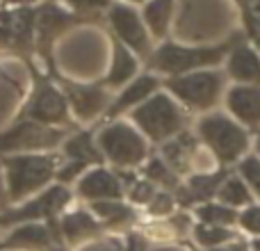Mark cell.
<instances>
[{
	"label": "cell",
	"mask_w": 260,
	"mask_h": 251,
	"mask_svg": "<svg viewBox=\"0 0 260 251\" xmlns=\"http://www.w3.org/2000/svg\"><path fill=\"white\" fill-rule=\"evenodd\" d=\"M229 110L244 125H260V85H238L226 96Z\"/></svg>",
	"instance_id": "9a60e30c"
},
{
	"label": "cell",
	"mask_w": 260,
	"mask_h": 251,
	"mask_svg": "<svg viewBox=\"0 0 260 251\" xmlns=\"http://www.w3.org/2000/svg\"><path fill=\"white\" fill-rule=\"evenodd\" d=\"M71 194L64 185H53L48 187L41 197L27 201L21 208H7L0 215V226H18L23 222H39V219H50L53 215H57L64 206L69 203Z\"/></svg>",
	"instance_id": "ba28073f"
},
{
	"label": "cell",
	"mask_w": 260,
	"mask_h": 251,
	"mask_svg": "<svg viewBox=\"0 0 260 251\" xmlns=\"http://www.w3.org/2000/svg\"><path fill=\"white\" fill-rule=\"evenodd\" d=\"M256 151H258V155H260V133H258V139H256Z\"/></svg>",
	"instance_id": "ab89813d"
},
{
	"label": "cell",
	"mask_w": 260,
	"mask_h": 251,
	"mask_svg": "<svg viewBox=\"0 0 260 251\" xmlns=\"http://www.w3.org/2000/svg\"><path fill=\"white\" fill-rule=\"evenodd\" d=\"M155 89H157L155 76H148L146 73V76L135 78L126 89L114 99V103L108 108V114L110 117H117V114H121L123 110H130V108H135V105H142L144 101L151 99V96L155 94Z\"/></svg>",
	"instance_id": "d6986e66"
},
{
	"label": "cell",
	"mask_w": 260,
	"mask_h": 251,
	"mask_svg": "<svg viewBox=\"0 0 260 251\" xmlns=\"http://www.w3.org/2000/svg\"><path fill=\"white\" fill-rule=\"evenodd\" d=\"M229 73L240 85H260V55L244 41L235 44L229 55Z\"/></svg>",
	"instance_id": "e0dca14e"
},
{
	"label": "cell",
	"mask_w": 260,
	"mask_h": 251,
	"mask_svg": "<svg viewBox=\"0 0 260 251\" xmlns=\"http://www.w3.org/2000/svg\"><path fill=\"white\" fill-rule=\"evenodd\" d=\"M229 178V171H215V174H197L187 180V187H176L178 192V201L183 206H192V203H206L212 197H217L221 183Z\"/></svg>",
	"instance_id": "2e32d148"
},
{
	"label": "cell",
	"mask_w": 260,
	"mask_h": 251,
	"mask_svg": "<svg viewBox=\"0 0 260 251\" xmlns=\"http://www.w3.org/2000/svg\"><path fill=\"white\" fill-rule=\"evenodd\" d=\"M128 251H146V242H144L142 235L133 233L128 238Z\"/></svg>",
	"instance_id": "d590c367"
},
{
	"label": "cell",
	"mask_w": 260,
	"mask_h": 251,
	"mask_svg": "<svg viewBox=\"0 0 260 251\" xmlns=\"http://www.w3.org/2000/svg\"><path fill=\"white\" fill-rule=\"evenodd\" d=\"M194 238H197V242L201 244V247H219V244L229 242V240L235 238V233L231 229H226V226H210V224H199L197 229H194Z\"/></svg>",
	"instance_id": "f1b7e54d"
},
{
	"label": "cell",
	"mask_w": 260,
	"mask_h": 251,
	"mask_svg": "<svg viewBox=\"0 0 260 251\" xmlns=\"http://www.w3.org/2000/svg\"><path fill=\"white\" fill-rule=\"evenodd\" d=\"M133 121L148 135L153 142H169L183 130L185 117L180 108L167 94H153L133 110Z\"/></svg>",
	"instance_id": "277c9868"
},
{
	"label": "cell",
	"mask_w": 260,
	"mask_h": 251,
	"mask_svg": "<svg viewBox=\"0 0 260 251\" xmlns=\"http://www.w3.org/2000/svg\"><path fill=\"white\" fill-rule=\"evenodd\" d=\"M199 137L210 146L215 158L224 165L240 160L247 153L249 135L238 121L226 114H208L199 121Z\"/></svg>",
	"instance_id": "3957f363"
},
{
	"label": "cell",
	"mask_w": 260,
	"mask_h": 251,
	"mask_svg": "<svg viewBox=\"0 0 260 251\" xmlns=\"http://www.w3.org/2000/svg\"><path fill=\"white\" fill-rule=\"evenodd\" d=\"M253 249H256V251H260V240H258V242H256V247H253Z\"/></svg>",
	"instance_id": "b9f144b4"
},
{
	"label": "cell",
	"mask_w": 260,
	"mask_h": 251,
	"mask_svg": "<svg viewBox=\"0 0 260 251\" xmlns=\"http://www.w3.org/2000/svg\"><path fill=\"white\" fill-rule=\"evenodd\" d=\"M244 18H247L249 32L260 39V0H251L249 5H244Z\"/></svg>",
	"instance_id": "d6a6232c"
},
{
	"label": "cell",
	"mask_w": 260,
	"mask_h": 251,
	"mask_svg": "<svg viewBox=\"0 0 260 251\" xmlns=\"http://www.w3.org/2000/svg\"><path fill=\"white\" fill-rule=\"evenodd\" d=\"M144 174H146V180H151L153 185L157 183V185H162V187H167V190H176V187H178L176 171L171 169V167L167 165L165 160H160V158H153V160H148Z\"/></svg>",
	"instance_id": "83f0119b"
},
{
	"label": "cell",
	"mask_w": 260,
	"mask_h": 251,
	"mask_svg": "<svg viewBox=\"0 0 260 251\" xmlns=\"http://www.w3.org/2000/svg\"><path fill=\"white\" fill-rule=\"evenodd\" d=\"M99 146L112 165L135 167L146 160V142L135 128L126 123H110L101 130Z\"/></svg>",
	"instance_id": "8992f818"
},
{
	"label": "cell",
	"mask_w": 260,
	"mask_h": 251,
	"mask_svg": "<svg viewBox=\"0 0 260 251\" xmlns=\"http://www.w3.org/2000/svg\"><path fill=\"white\" fill-rule=\"evenodd\" d=\"M238 41V39H235ZM235 41H224L219 46H206V48H187V46L178 44H162L155 53L151 55V69L160 73H169V76H185V73L194 71L201 67H212V64L221 62L224 55L235 46Z\"/></svg>",
	"instance_id": "6da1fadb"
},
{
	"label": "cell",
	"mask_w": 260,
	"mask_h": 251,
	"mask_svg": "<svg viewBox=\"0 0 260 251\" xmlns=\"http://www.w3.org/2000/svg\"><path fill=\"white\" fill-rule=\"evenodd\" d=\"M238 222L242 224L244 231L253 235H260V206H249L242 215L238 217Z\"/></svg>",
	"instance_id": "1f68e13d"
},
{
	"label": "cell",
	"mask_w": 260,
	"mask_h": 251,
	"mask_svg": "<svg viewBox=\"0 0 260 251\" xmlns=\"http://www.w3.org/2000/svg\"><path fill=\"white\" fill-rule=\"evenodd\" d=\"M108 18H110V25L112 30L117 32V37L121 39V44L126 48L135 50L137 55L146 57L151 53V44H148V35H146V27H144L142 18L139 14L135 12L133 7L123 3H112L108 9Z\"/></svg>",
	"instance_id": "30bf717a"
},
{
	"label": "cell",
	"mask_w": 260,
	"mask_h": 251,
	"mask_svg": "<svg viewBox=\"0 0 260 251\" xmlns=\"http://www.w3.org/2000/svg\"><path fill=\"white\" fill-rule=\"evenodd\" d=\"M7 187H3V176H0V210H7V201H9V197H7V192H5Z\"/></svg>",
	"instance_id": "74e56055"
},
{
	"label": "cell",
	"mask_w": 260,
	"mask_h": 251,
	"mask_svg": "<svg viewBox=\"0 0 260 251\" xmlns=\"http://www.w3.org/2000/svg\"><path fill=\"white\" fill-rule=\"evenodd\" d=\"M197 215L201 219V224H210V226H229L233 222H238V212L235 208L226 206V203H212V201H206L197 208Z\"/></svg>",
	"instance_id": "484cf974"
},
{
	"label": "cell",
	"mask_w": 260,
	"mask_h": 251,
	"mask_svg": "<svg viewBox=\"0 0 260 251\" xmlns=\"http://www.w3.org/2000/svg\"><path fill=\"white\" fill-rule=\"evenodd\" d=\"M35 44V9L18 7L0 12V46L12 50H30Z\"/></svg>",
	"instance_id": "8fae6325"
},
{
	"label": "cell",
	"mask_w": 260,
	"mask_h": 251,
	"mask_svg": "<svg viewBox=\"0 0 260 251\" xmlns=\"http://www.w3.org/2000/svg\"><path fill=\"white\" fill-rule=\"evenodd\" d=\"M171 94L194 110H208L219 101L224 91V76L217 71H194L167 80Z\"/></svg>",
	"instance_id": "5b68a950"
},
{
	"label": "cell",
	"mask_w": 260,
	"mask_h": 251,
	"mask_svg": "<svg viewBox=\"0 0 260 251\" xmlns=\"http://www.w3.org/2000/svg\"><path fill=\"white\" fill-rule=\"evenodd\" d=\"M217 197H219L221 203H226V206H231V208L249 206V203H251V190H249V185L244 183L242 178L229 176V178L221 183Z\"/></svg>",
	"instance_id": "d4e9b609"
},
{
	"label": "cell",
	"mask_w": 260,
	"mask_h": 251,
	"mask_svg": "<svg viewBox=\"0 0 260 251\" xmlns=\"http://www.w3.org/2000/svg\"><path fill=\"white\" fill-rule=\"evenodd\" d=\"M212 251H249L244 242H235V244H229V247H219V249H212Z\"/></svg>",
	"instance_id": "8d00e7d4"
},
{
	"label": "cell",
	"mask_w": 260,
	"mask_h": 251,
	"mask_svg": "<svg viewBox=\"0 0 260 251\" xmlns=\"http://www.w3.org/2000/svg\"><path fill=\"white\" fill-rule=\"evenodd\" d=\"M174 208V197L169 192H155V197L148 203V212L151 215H167Z\"/></svg>",
	"instance_id": "836d02e7"
},
{
	"label": "cell",
	"mask_w": 260,
	"mask_h": 251,
	"mask_svg": "<svg viewBox=\"0 0 260 251\" xmlns=\"http://www.w3.org/2000/svg\"><path fill=\"white\" fill-rule=\"evenodd\" d=\"M171 7H174V0H148L144 5V21H146V25L151 27V32L157 39H162L167 35Z\"/></svg>",
	"instance_id": "603a6c76"
},
{
	"label": "cell",
	"mask_w": 260,
	"mask_h": 251,
	"mask_svg": "<svg viewBox=\"0 0 260 251\" xmlns=\"http://www.w3.org/2000/svg\"><path fill=\"white\" fill-rule=\"evenodd\" d=\"M64 155L69 158L71 162H78L82 167H89V165H101L103 162V155L96 151L94 146V139H91L89 133H78L73 135L71 139H67L64 144Z\"/></svg>",
	"instance_id": "ffe728a7"
},
{
	"label": "cell",
	"mask_w": 260,
	"mask_h": 251,
	"mask_svg": "<svg viewBox=\"0 0 260 251\" xmlns=\"http://www.w3.org/2000/svg\"><path fill=\"white\" fill-rule=\"evenodd\" d=\"M99 229H101L99 222L85 210H76L59 222V231L64 233V238L69 242H78V240H85L89 235H96Z\"/></svg>",
	"instance_id": "44dd1931"
},
{
	"label": "cell",
	"mask_w": 260,
	"mask_h": 251,
	"mask_svg": "<svg viewBox=\"0 0 260 251\" xmlns=\"http://www.w3.org/2000/svg\"><path fill=\"white\" fill-rule=\"evenodd\" d=\"M78 194L85 199L94 201H119L123 194V183L117 174L96 167V169L87 171L82 180L78 183Z\"/></svg>",
	"instance_id": "7c38bea8"
},
{
	"label": "cell",
	"mask_w": 260,
	"mask_h": 251,
	"mask_svg": "<svg viewBox=\"0 0 260 251\" xmlns=\"http://www.w3.org/2000/svg\"><path fill=\"white\" fill-rule=\"evenodd\" d=\"M197 146V139L192 137L189 133H180L178 139H171L162 146L165 151V162L171 167V169H183L185 162H187V155L194 151Z\"/></svg>",
	"instance_id": "cb8c5ba5"
},
{
	"label": "cell",
	"mask_w": 260,
	"mask_h": 251,
	"mask_svg": "<svg viewBox=\"0 0 260 251\" xmlns=\"http://www.w3.org/2000/svg\"><path fill=\"white\" fill-rule=\"evenodd\" d=\"M137 73V62L130 55V48H126L123 44H114V55H112V67L110 73L105 78V85L108 87H119L123 82H128L130 78H135Z\"/></svg>",
	"instance_id": "7402d4cb"
},
{
	"label": "cell",
	"mask_w": 260,
	"mask_h": 251,
	"mask_svg": "<svg viewBox=\"0 0 260 251\" xmlns=\"http://www.w3.org/2000/svg\"><path fill=\"white\" fill-rule=\"evenodd\" d=\"M62 130L53 128V125H44L27 119L0 135V153H25L50 148L62 142Z\"/></svg>",
	"instance_id": "52a82bcc"
},
{
	"label": "cell",
	"mask_w": 260,
	"mask_h": 251,
	"mask_svg": "<svg viewBox=\"0 0 260 251\" xmlns=\"http://www.w3.org/2000/svg\"><path fill=\"white\" fill-rule=\"evenodd\" d=\"M67 89V99L71 103L73 112L80 119H94L108 108V91L101 85H73V82H64Z\"/></svg>",
	"instance_id": "4fadbf2b"
},
{
	"label": "cell",
	"mask_w": 260,
	"mask_h": 251,
	"mask_svg": "<svg viewBox=\"0 0 260 251\" xmlns=\"http://www.w3.org/2000/svg\"><path fill=\"white\" fill-rule=\"evenodd\" d=\"M67 3L78 12H96V9L110 7V0H67Z\"/></svg>",
	"instance_id": "e575fe53"
},
{
	"label": "cell",
	"mask_w": 260,
	"mask_h": 251,
	"mask_svg": "<svg viewBox=\"0 0 260 251\" xmlns=\"http://www.w3.org/2000/svg\"><path fill=\"white\" fill-rule=\"evenodd\" d=\"M128 194L135 203H151V199L155 197V185L151 180H133Z\"/></svg>",
	"instance_id": "4dcf8cb0"
},
{
	"label": "cell",
	"mask_w": 260,
	"mask_h": 251,
	"mask_svg": "<svg viewBox=\"0 0 260 251\" xmlns=\"http://www.w3.org/2000/svg\"><path fill=\"white\" fill-rule=\"evenodd\" d=\"M91 210H94V215L101 217L105 224H112V226L128 224V222L133 219V208L123 206L121 201H94L91 203Z\"/></svg>",
	"instance_id": "4316f807"
},
{
	"label": "cell",
	"mask_w": 260,
	"mask_h": 251,
	"mask_svg": "<svg viewBox=\"0 0 260 251\" xmlns=\"http://www.w3.org/2000/svg\"><path fill=\"white\" fill-rule=\"evenodd\" d=\"M128 3H148V0H128Z\"/></svg>",
	"instance_id": "60d3db41"
},
{
	"label": "cell",
	"mask_w": 260,
	"mask_h": 251,
	"mask_svg": "<svg viewBox=\"0 0 260 251\" xmlns=\"http://www.w3.org/2000/svg\"><path fill=\"white\" fill-rule=\"evenodd\" d=\"M3 3H7V5H32V3H37V0H3Z\"/></svg>",
	"instance_id": "f35d334b"
},
{
	"label": "cell",
	"mask_w": 260,
	"mask_h": 251,
	"mask_svg": "<svg viewBox=\"0 0 260 251\" xmlns=\"http://www.w3.org/2000/svg\"><path fill=\"white\" fill-rule=\"evenodd\" d=\"M73 21H78V16L64 12V9H59L53 3L41 5L39 9H35V35L39 39V46L48 53L55 37L62 35Z\"/></svg>",
	"instance_id": "5bb4252c"
},
{
	"label": "cell",
	"mask_w": 260,
	"mask_h": 251,
	"mask_svg": "<svg viewBox=\"0 0 260 251\" xmlns=\"http://www.w3.org/2000/svg\"><path fill=\"white\" fill-rule=\"evenodd\" d=\"M240 174H242L244 183L260 197V160L258 158H244L240 162Z\"/></svg>",
	"instance_id": "f546056e"
},
{
	"label": "cell",
	"mask_w": 260,
	"mask_h": 251,
	"mask_svg": "<svg viewBox=\"0 0 260 251\" xmlns=\"http://www.w3.org/2000/svg\"><path fill=\"white\" fill-rule=\"evenodd\" d=\"M5 171H7V197L9 201L32 194L35 190L44 187L50 178L55 176L57 158L44 155V153H18V155L5 158Z\"/></svg>",
	"instance_id": "7a4b0ae2"
},
{
	"label": "cell",
	"mask_w": 260,
	"mask_h": 251,
	"mask_svg": "<svg viewBox=\"0 0 260 251\" xmlns=\"http://www.w3.org/2000/svg\"><path fill=\"white\" fill-rule=\"evenodd\" d=\"M55 242V229L53 226H41V224H23L18 229H14L12 233L5 238L3 247L5 249H14V247H23V249H48Z\"/></svg>",
	"instance_id": "ac0fdd59"
},
{
	"label": "cell",
	"mask_w": 260,
	"mask_h": 251,
	"mask_svg": "<svg viewBox=\"0 0 260 251\" xmlns=\"http://www.w3.org/2000/svg\"><path fill=\"white\" fill-rule=\"evenodd\" d=\"M27 119L44 125H55V123H67L69 119V108H67V96L53 87L48 80H37L35 94H32L30 103L25 110Z\"/></svg>",
	"instance_id": "9c48e42d"
}]
</instances>
